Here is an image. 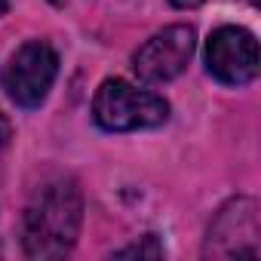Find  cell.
<instances>
[{
    "label": "cell",
    "mask_w": 261,
    "mask_h": 261,
    "mask_svg": "<svg viewBox=\"0 0 261 261\" xmlns=\"http://www.w3.org/2000/svg\"><path fill=\"white\" fill-rule=\"evenodd\" d=\"M83 197L71 178L43 181L22 215V249L28 258H62L77 243Z\"/></svg>",
    "instance_id": "6da1fadb"
},
{
    "label": "cell",
    "mask_w": 261,
    "mask_h": 261,
    "mask_svg": "<svg viewBox=\"0 0 261 261\" xmlns=\"http://www.w3.org/2000/svg\"><path fill=\"white\" fill-rule=\"evenodd\" d=\"M92 117L108 133H133V129L160 126L169 117V105L126 80H105L92 98Z\"/></svg>",
    "instance_id": "7a4b0ae2"
},
{
    "label": "cell",
    "mask_w": 261,
    "mask_h": 261,
    "mask_svg": "<svg viewBox=\"0 0 261 261\" xmlns=\"http://www.w3.org/2000/svg\"><path fill=\"white\" fill-rule=\"evenodd\" d=\"M56 74H59L56 49L43 40H28L7 62L4 74H0V83H4L7 95L19 108H37L46 98Z\"/></svg>",
    "instance_id": "3957f363"
},
{
    "label": "cell",
    "mask_w": 261,
    "mask_h": 261,
    "mask_svg": "<svg viewBox=\"0 0 261 261\" xmlns=\"http://www.w3.org/2000/svg\"><path fill=\"white\" fill-rule=\"evenodd\" d=\"M206 258H258L261 255V221L258 203L249 197H237L209 224Z\"/></svg>",
    "instance_id": "277c9868"
},
{
    "label": "cell",
    "mask_w": 261,
    "mask_h": 261,
    "mask_svg": "<svg viewBox=\"0 0 261 261\" xmlns=\"http://www.w3.org/2000/svg\"><path fill=\"white\" fill-rule=\"evenodd\" d=\"M206 68L224 86H246L258 77V40L233 25H224L206 40Z\"/></svg>",
    "instance_id": "5b68a950"
},
{
    "label": "cell",
    "mask_w": 261,
    "mask_h": 261,
    "mask_svg": "<svg viewBox=\"0 0 261 261\" xmlns=\"http://www.w3.org/2000/svg\"><path fill=\"white\" fill-rule=\"evenodd\" d=\"M194 46H197V34L191 25H169L136 53L133 68L145 83H169L188 68Z\"/></svg>",
    "instance_id": "8992f818"
},
{
    "label": "cell",
    "mask_w": 261,
    "mask_h": 261,
    "mask_svg": "<svg viewBox=\"0 0 261 261\" xmlns=\"http://www.w3.org/2000/svg\"><path fill=\"white\" fill-rule=\"evenodd\" d=\"M160 255H163V246L157 243L154 233H148V237H142L139 243L123 246V249L114 252V258H160Z\"/></svg>",
    "instance_id": "52a82bcc"
},
{
    "label": "cell",
    "mask_w": 261,
    "mask_h": 261,
    "mask_svg": "<svg viewBox=\"0 0 261 261\" xmlns=\"http://www.w3.org/2000/svg\"><path fill=\"white\" fill-rule=\"evenodd\" d=\"M10 139H13V126H10V120L4 114H0V148H7Z\"/></svg>",
    "instance_id": "ba28073f"
},
{
    "label": "cell",
    "mask_w": 261,
    "mask_h": 261,
    "mask_svg": "<svg viewBox=\"0 0 261 261\" xmlns=\"http://www.w3.org/2000/svg\"><path fill=\"white\" fill-rule=\"evenodd\" d=\"M169 4H172V7H178V10H197L203 0H169Z\"/></svg>",
    "instance_id": "9c48e42d"
},
{
    "label": "cell",
    "mask_w": 261,
    "mask_h": 261,
    "mask_svg": "<svg viewBox=\"0 0 261 261\" xmlns=\"http://www.w3.org/2000/svg\"><path fill=\"white\" fill-rule=\"evenodd\" d=\"M49 4H53V7H65V4H68V0H49Z\"/></svg>",
    "instance_id": "30bf717a"
},
{
    "label": "cell",
    "mask_w": 261,
    "mask_h": 261,
    "mask_svg": "<svg viewBox=\"0 0 261 261\" xmlns=\"http://www.w3.org/2000/svg\"><path fill=\"white\" fill-rule=\"evenodd\" d=\"M7 13V0H0V16H4Z\"/></svg>",
    "instance_id": "8fae6325"
}]
</instances>
